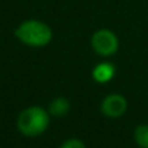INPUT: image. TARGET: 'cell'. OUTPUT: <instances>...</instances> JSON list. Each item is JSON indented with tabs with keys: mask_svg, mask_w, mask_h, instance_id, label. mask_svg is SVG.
I'll use <instances>...</instances> for the list:
<instances>
[{
	"mask_svg": "<svg viewBox=\"0 0 148 148\" xmlns=\"http://www.w3.org/2000/svg\"><path fill=\"white\" fill-rule=\"evenodd\" d=\"M70 101L65 96H57L48 104L47 110L52 117H64L70 110Z\"/></svg>",
	"mask_w": 148,
	"mask_h": 148,
	"instance_id": "cell-6",
	"label": "cell"
},
{
	"mask_svg": "<svg viewBox=\"0 0 148 148\" xmlns=\"http://www.w3.org/2000/svg\"><path fill=\"white\" fill-rule=\"evenodd\" d=\"M91 47L96 55L101 57L113 56L120 48V40L114 31L109 29H99L91 36Z\"/></svg>",
	"mask_w": 148,
	"mask_h": 148,
	"instance_id": "cell-3",
	"label": "cell"
},
{
	"mask_svg": "<svg viewBox=\"0 0 148 148\" xmlns=\"http://www.w3.org/2000/svg\"><path fill=\"white\" fill-rule=\"evenodd\" d=\"M60 148H86V144L78 138H70V139H66L60 146Z\"/></svg>",
	"mask_w": 148,
	"mask_h": 148,
	"instance_id": "cell-8",
	"label": "cell"
},
{
	"mask_svg": "<svg viewBox=\"0 0 148 148\" xmlns=\"http://www.w3.org/2000/svg\"><path fill=\"white\" fill-rule=\"evenodd\" d=\"M14 36L22 44L33 48L48 46L53 38L52 27L44 21L30 18L25 20L14 29Z\"/></svg>",
	"mask_w": 148,
	"mask_h": 148,
	"instance_id": "cell-1",
	"label": "cell"
},
{
	"mask_svg": "<svg viewBox=\"0 0 148 148\" xmlns=\"http://www.w3.org/2000/svg\"><path fill=\"white\" fill-rule=\"evenodd\" d=\"M134 140L139 148H148V123L136 126L134 130Z\"/></svg>",
	"mask_w": 148,
	"mask_h": 148,
	"instance_id": "cell-7",
	"label": "cell"
},
{
	"mask_svg": "<svg viewBox=\"0 0 148 148\" xmlns=\"http://www.w3.org/2000/svg\"><path fill=\"white\" fill-rule=\"evenodd\" d=\"M129 103L121 94H109L103 99L100 110L108 118H120L126 113Z\"/></svg>",
	"mask_w": 148,
	"mask_h": 148,
	"instance_id": "cell-4",
	"label": "cell"
},
{
	"mask_svg": "<svg viewBox=\"0 0 148 148\" xmlns=\"http://www.w3.org/2000/svg\"><path fill=\"white\" fill-rule=\"evenodd\" d=\"M51 123V114L39 105H31L20 112L16 121L17 130L25 136H39L47 131Z\"/></svg>",
	"mask_w": 148,
	"mask_h": 148,
	"instance_id": "cell-2",
	"label": "cell"
},
{
	"mask_svg": "<svg viewBox=\"0 0 148 148\" xmlns=\"http://www.w3.org/2000/svg\"><path fill=\"white\" fill-rule=\"evenodd\" d=\"M92 79L97 83H108L116 75V66L109 61H101L96 64L92 69Z\"/></svg>",
	"mask_w": 148,
	"mask_h": 148,
	"instance_id": "cell-5",
	"label": "cell"
}]
</instances>
